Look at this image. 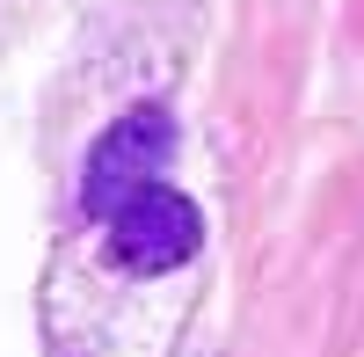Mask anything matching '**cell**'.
<instances>
[{
  "instance_id": "7a4b0ae2",
  "label": "cell",
  "mask_w": 364,
  "mask_h": 357,
  "mask_svg": "<svg viewBox=\"0 0 364 357\" xmlns=\"http://www.w3.org/2000/svg\"><path fill=\"white\" fill-rule=\"evenodd\" d=\"M197 248H204V219H197V204L175 183H146L124 212L109 219V255L124 262V270H139V277L182 270Z\"/></svg>"
},
{
  "instance_id": "6da1fadb",
  "label": "cell",
  "mask_w": 364,
  "mask_h": 357,
  "mask_svg": "<svg viewBox=\"0 0 364 357\" xmlns=\"http://www.w3.org/2000/svg\"><path fill=\"white\" fill-rule=\"evenodd\" d=\"M168 161H175V117H168V102H132V110L95 139V154H87V175H80L87 219L109 226L146 183H161V175H168Z\"/></svg>"
}]
</instances>
